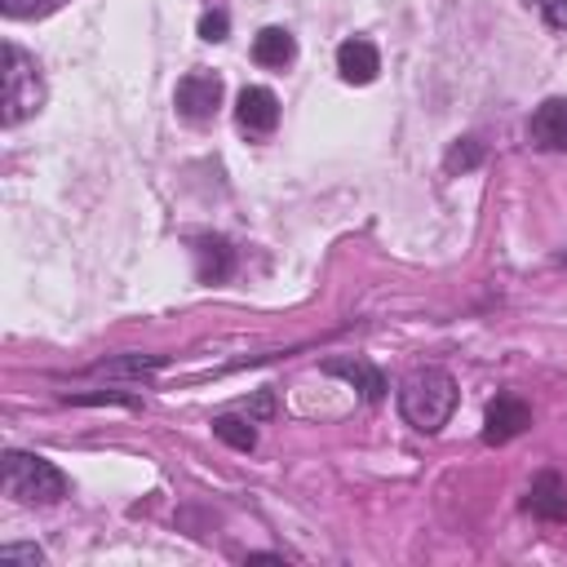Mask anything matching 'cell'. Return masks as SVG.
Wrapping results in <instances>:
<instances>
[{"label": "cell", "mask_w": 567, "mask_h": 567, "mask_svg": "<svg viewBox=\"0 0 567 567\" xmlns=\"http://www.w3.org/2000/svg\"><path fill=\"white\" fill-rule=\"evenodd\" d=\"M456 408V381L443 368H421L399 385V412L408 425H416L421 434H434L447 425Z\"/></svg>", "instance_id": "cell-1"}, {"label": "cell", "mask_w": 567, "mask_h": 567, "mask_svg": "<svg viewBox=\"0 0 567 567\" xmlns=\"http://www.w3.org/2000/svg\"><path fill=\"white\" fill-rule=\"evenodd\" d=\"M66 474L35 452H4V492L27 505H53L66 496Z\"/></svg>", "instance_id": "cell-2"}, {"label": "cell", "mask_w": 567, "mask_h": 567, "mask_svg": "<svg viewBox=\"0 0 567 567\" xmlns=\"http://www.w3.org/2000/svg\"><path fill=\"white\" fill-rule=\"evenodd\" d=\"M40 97H44V89H40L35 62L9 40V44H4V111H0V120H4L9 128L22 124V120L40 106Z\"/></svg>", "instance_id": "cell-3"}, {"label": "cell", "mask_w": 567, "mask_h": 567, "mask_svg": "<svg viewBox=\"0 0 567 567\" xmlns=\"http://www.w3.org/2000/svg\"><path fill=\"white\" fill-rule=\"evenodd\" d=\"M173 102H177V115L190 120V124L213 120L217 106H221V75H213V71H190V75H182Z\"/></svg>", "instance_id": "cell-4"}, {"label": "cell", "mask_w": 567, "mask_h": 567, "mask_svg": "<svg viewBox=\"0 0 567 567\" xmlns=\"http://www.w3.org/2000/svg\"><path fill=\"white\" fill-rule=\"evenodd\" d=\"M527 425H532V408H527L518 394H496V399L487 403V416H483V439H487V443H509V439H518Z\"/></svg>", "instance_id": "cell-5"}, {"label": "cell", "mask_w": 567, "mask_h": 567, "mask_svg": "<svg viewBox=\"0 0 567 567\" xmlns=\"http://www.w3.org/2000/svg\"><path fill=\"white\" fill-rule=\"evenodd\" d=\"M235 120H239L244 133H257L261 137V133H270L279 124V97L266 84H248L235 97Z\"/></svg>", "instance_id": "cell-6"}, {"label": "cell", "mask_w": 567, "mask_h": 567, "mask_svg": "<svg viewBox=\"0 0 567 567\" xmlns=\"http://www.w3.org/2000/svg\"><path fill=\"white\" fill-rule=\"evenodd\" d=\"M527 142L540 151H567V97H549L532 111Z\"/></svg>", "instance_id": "cell-7"}, {"label": "cell", "mask_w": 567, "mask_h": 567, "mask_svg": "<svg viewBox=\"0 0 567 567\" xmlns=\"http://www.w3.org/2000/svg\"><path fill=\"white\" fill-rule=\"evenodd\" d=\"M337 71H341L346 84H372L377 71H381V53H377V44L363 40V35L341 40V49H337Z\"/></svg>", "instance_id": "cell-8"}, {"label": "cell", "mask_w": 567, "mask_h": 567, "mask_svg": "<svg viewBox=\"0 0 567 567\" xmlns=\"http://www.w3.org/2000/svg\"><path fill=\"white\" fill-rule=\"evenodd\" d=\"M527 509H532L536 518L563 523V518H567V483H563L554 470L536 474V478H532V487H527Z\"/></svg>", "instance_id": "cell-9"}, {"label": "cell", "mask_w": 567, "mask_h": 567, "mask_svg": "<svg viewBox=\"0 0 567 567\" xmlns=\"http://www.w3.org/2000/svg\"><path fill=\"white\" fill-rule=\"evenodd\" d=\"M190 252H195V275H199L204 284H221V279L235 270V248H230L221 235H199Z\"/></svg>", "instance_id": "cell-10"}, {"label": "cell", "mask_w": 567, "mask_h": 567, "mask_svg": "<svg viewBox=\"0 0 567 567\" xmlns=\"http://www.w3.org/2000/svg\"><path fill=\"white\" fill-rule=\"evenodd\" d=\"M292 58H297V40H292V31H284V27H266V31H257V40H252V62H257V66H275V71H284Z\"/></svg>", "instance_id": "cell-11"}, {"label": "cell", "mask_w": 567, "mask_h": 567, "mask_svg": "<svg viewBox=\"0 0 567 567\" xmlns=\"http://www.w3.org/2000/svg\"><path fill=\"white\" fill-rule=\"evenodd\" d=\"M332 377H346L363 399H381L385 394V377L372 368V363H363V359H328L323 363Z\"/></svg>", "instance_id": "cell-12"}, {"label": "cell", "mask_w": 567, "mask_h": 567, "mask_svg": "<svg viewBox=\"0 0 567 567\" xmlns=\"http://www.w3.org/2000/svg\"><path fill=\"white\" fill-rule=\"evenodd\" d=\"M213 434L226 443V447H235V452H252L257 447V430H252V416L244 421V416H213Z\"/></svg>", "instance_id": "cell-13"}, {"label": "cell", "mask_w": 567, "mask_h": 567, "mask_svg": "<svg viewBox=\"0 0 567 567\" xmlns=\"http://www.w3.org/2000/svg\"><path fill=\"white\" fill-rule=\"evenodd\" d=\"M474 164H483V142L478 137H461L452 151H447V159H443V168L456 177V173H470Z\"/></svg>", "instance_id": "cell-14"}, {"label": "cell", "mask_w": 567, "mask_h": 567, "mask_svg": "<svg viewBox=\"0 0 567 567\" xmlns=\"http://www.w3.org/2000/svg\"><path fill=\"white\" fill-rule=\"evenodd\" d=\"M62 0H0V9L9 13V18H44V13H53Z\"/></svg>", "instance_id": "cell-15"}, {"label": "cell", "mask_w": 567, "mask_h": 567, "mask_svg": "<svg viewBox=\"0 0 567 567\" xmlns=\"http://www.w3.org/2000/svg\"><path fill=\"white\" fill-rule=\"evenodd\" d=\"M151 368H159V359H115V363H102L97 372H111V377H120V372H128V377H142V372H151Z\"/></svg>", "instance_id": "cell-16"}, {"label": "cell", "mask_w": 567, "mask_h": 567, "mask_svg": "<svg viewBox=\"0 0 567 567\" xmlns=\"http://www.w3.org/2000/svg\"><path fill=\"white\" fill-rule=\"evenodd\" d=\"M226 27H230V18H226L221 9H213V13L199 18V35H204V40H226Z\"/></svg>", "instance_id": "cell-17"}, {"label": "cell", "mask_w": 567, "mask_h": 567, "mask_svg": "<svg viewBox=\"0 0 567 567\" xmlns=\"http://www.w3.org/2000/svg\"><path fill=\"white\" fill-rule=\"evenodd\" d=\"M536 9L545 13V22H549V27L567 31V0H536Z\"/></svg>", "instance_id": "cell-18"}, {"label": "cell", "mask_w": 567, "mask_h": 567, "mask_svg": "<svg viewBox=\"0 0 567 567\" xmlns=\"http://www.w3.org/2000/svg\"><path fill=\"white\" fill-rule=\"evenodd\" d=\"M0 558H27V563H40L44 554L35 545H0Z\"/></svg>", "instance_id": "cell-19"}, {"label": "cell", "mask_w": 567, "mask_h": 567, "mask_svg": "<svg viewBox=\"0 0 567 567\" xmlns=\"http://www.w3.org/2000/svg\"><path fill=\"white\" fill-rule=\"evenodd\" d=\"M248 412H252V416H270V412H275V399H270V394L261 390V394L252 399V408H248Z\"/></svg>", "instance_id": "cell-20"}]
</instances>
